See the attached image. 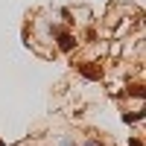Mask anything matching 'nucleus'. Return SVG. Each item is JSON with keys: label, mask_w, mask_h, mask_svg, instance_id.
<instances>
[{"label": "nucleus", "mask_w": 146, "mask_h": 146, "mask_svg": "<svg viewBox=\"0 0 146 146\" xmlns=\"http://www.w3.org/2000/svg\"><path fill=\"white\" fill-rule=\"evenodd\" d=\"M0 146H3V143H0Z\"/></svg>", "instance_id": "423d86ee"}, {"label": "nucleus", "mask_w": 146, "mask_h": 146, "mask_svg": "<svg viewBox=\"0 0 146 146\" xmlns=\"http://www.w3.org/2000/svg\"><path fill=\"white\" fill-rule=\"evenodd\" d=\"M129 94H131V96H143L146 91H143V85H131V91H129Z\"/></svg>", "instance_id": "7ed1b4c3"}, {"label": "nucleus", "mask_w": 146, "mask_h": 146, "mask_svg": "<svg viewBox=\"0 0 146 146\" xmlns=\"http://www.w3.org/2000/svg\"><path fill=\"white\" fill-rule=\"evenodd\" d=\"M143 117V111H135V114H126V120H129V123H135V120H140Z\"/></svg>", "instance_id": "20e7f679"}, {"label": "nucleus", "mask_w": 146, "mask_h": 146, "mask_svg": "<svg viewBox=\"0 0 146 146\" xmlns=\"http://www.w3.org/2000/svg\"><path fill=\"white\" fill-rule=\"evenodd\" d=\"M58 47H62L64 53H67V50H73V47H76V41H73V35L62 32V35H58Z\"/></svg>", "instance_id": "f257e3e1"}, {"label": "nucleus", "mask_w": 146, "mask_h": 146, "mask_svg": "<svg viewBox=\"0 0 146 146\" xmlns=\"http://www.w3.org/2000/svg\"><path fill=\"white\" fill-rule=\"evenodd\" d=\"M79 70H82V76H88V79H100V70H94V67H88V64H82Z\"/></svg>", "instance_id": "f03ea898"}, {"label": "nucleus", "mask_w": 146, "mask_h": 146, "mask_svg": "<svg viewBox=\"0 0 146 146\" xmlns=\"http://www.w3.org/2000/svg\"><path fill=\"white\" fill-rule=\"evenodd\" d=\"M129 146H140V140H131V143H129Z\"/></svg>", "instance_id": "39448f33"}]
</instances>
